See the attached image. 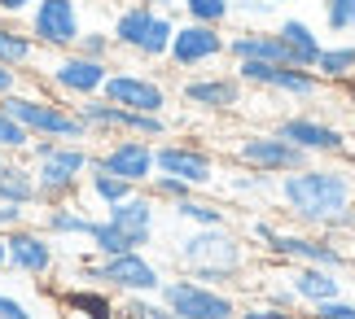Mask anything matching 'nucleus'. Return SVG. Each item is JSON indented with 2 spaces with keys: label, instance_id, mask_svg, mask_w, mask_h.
I'll return each mask as SVG.
<instances>
[{
  "label": "nucleus",
  "instance_id": "4be33fe9",
  "mask_svg": "<svg viewBox=\"0 0 355 319\" xmlns=\"http://www.w3.org/2000/svg\"><path fill=\"white\" fill-rule=\"evenodd\" d=\"M290 275V289L298 293V307H316V302H329V298H343L347 293V280L343 271L334 267H285Z\"/></svg>",
  "mask_w": 355,
  "mask_h": 319
},
{
  "label": "nucleus",
  "instance_id": "39448f33",
  "mask_svg": "<svg viewBox=\"0 0 355 319\" xmlns=\"http://www.w3.org/2000/svg\"><path fill=\"white\" fill-rule=\"evenodd\" d=\"M110 35H114V48L123 57L145 62V66H162L167 62V48H171V35H175V13L141 5V0H128V5L114 9Z\"/></svg>",
  "mask_w": 355,
  "mask_h": 319
},
{
  "label": "nucleus",
  "instance_id": "79ce46f5",
  "mask_svg": "<svg viewBox=\"0 0 355 319\" xmlns=\"http://www.w3.org/2000/svg\"><path fill=\"white\" fill-rule=\"evenodd\" d=\"M0 319H40L31 307H26L22 298H13V293H0Z\"/></svg>",
  "mask_w": 355,
  "mask_h": 319
},
{
  "label": "nucleus",
  "instance_id": "f3484780",
  "mask_svg": "<svg viewBox=\"0 0 355 319\" xmlns=\"http://www.w3.org/2000/svg\"><path fill=\"white\" fill-rule=\"evenodd\" d=\"M92 166L128 179V184H136V188H145L149 179L158 175L154 140H141V136H110L101 149H92Z\"/></svg>",
  "mask_w": 355,
  "mask_h": 319
},
{
  "label": "nucleus",
  "instance_id": "f704fd0d",
  "mask_svg": "<svg viewBox=\"0 0 355 319\" xmlns=\"http://www.w3.org/2000/svg\"><path fill=\"white\" fill-rule=\"evenodd\" d=\"M281 275H285V267H281ZM250 280H254V271H250ZM254 298L272 302V307H285V311H303L298 307V293L290 289V275L285 280H254Z\"/></svg>",
  "mask_w": 355,
  "mask_h": 319
},
{
  "label": "nucleus",
  "instance_id": "f03ea898",
  "mask_svg": "<svg viewBox=\"0 0 355 319\" xmlns=\"http://www.w3.org/2000/svg\"><path fill=\"white\" fill-rule=\"evenodd\" d=\"M171 262L202 284L237 289L254 271L259 258H254V245L233 228H189L171 245Z\"/></svg>",
  "mask_w": 355,
  "mask_h": 319
},
{
  "label": "nucleus",
  "instance_id": "c85d7f7f",
  "mask_svg": "<svg viewBox=\"0 0 355 319\" xmlns=\"http://www.w3.org/2000/svg\"><path fill=\"white\" fill-rule=\"evenodd\" d=\"M0 201H13V206H40V188H35V171L26 158H9L5 171H0Z\"/></svg>",
  "mask_w": 355,
  "mask_h": 319
},
{
  "label": "nucleus",
  "instance_id": "2eb2a0df",
  "mask_svg": "<svg viewBox=\"0 0 355 319\" xmlns=\"http://www.w3.org/2000/svg\"><path fill=\"white\" fill-rule=\"evenodd\" d=\"M22 26L31 31L40 53H66L75 48L79 31H84V0H35V9L22 18Z\"/></svg>",
  "mask_w": 355,
  "mask_h": 319
},
{
  "label": "nucleus",
  "instance_id": "9b49d317",
  "mask_svg": "<svg viewBox=\"0 0 355 319\" xmlns=\"http://www.w3.org/2000/svg\"><path fill=\"white\" fill-rule=\"evenodd\" d=\"M154 162H158L162 175L184 179V184L198 188V192H215V184H220V158H215V149L202 145L198 136H167V140H158Z\"/></svg>",
  "mask_w": 355,
  "mask_h": 319
},
{
  "label": "nucleus",
  "instance_id": "2f4dec72",
  "mask_svg": "<svg viewBox=\"0 0 355 319\" xmlns=\"http://www.w3.org/2000/svg\"><path fill=\"white\" fill-rule=\"evenodd\" d=\"M88 249H92V254H97V258H110V254H123V249H132L128 245V237H123V232L110 224V219H92V232H88Z\"/></svg>",
  "mask_w": 355,
  "mask_h": 319
},
{
  "label": "nucleus",
  "instance_id": "ddd939ff",
  "mask_svg": "<svg viewBox=\"0 0 355 319\" xmlns=\"http://www.w3.org/2000/svg\"><path fill=\"white\" fill-rule=\"evenodd\" d=\"M245 92L250 88H245L233 71H198V75H180L175 101H180L184 109H198V114L228 118V114H241Z\"/></svg>",
  "mask_w": 355,
  "mask_h": 319
},
{
  "label": "nucleus",
  "instance_id": "4c0bfd02",
  "mask_svg": "<svg viewBox=\"0 0 355 319\" xmlns=\"http://www.w3.org/2000/svg\"><path fill=\"white\" fill-rule=\"evenodd\" d=\"M303 319H355V298L343 293V298H329V302H316V307H307Z\"/></svg>",
  "mask_w": 355,
  "mask_h": 319
},
{
  "label": "nucleus",
  "instance_id": "a211bd4d",
  "mask_svg": "<svg viewBox=\"0 0 355 319\" xmlns=\"http://www.w3.org/2000/svg\"><path fill=\"white\" fill-rule=\"evenodd\" d=\"M5 254H9V271L26 275V280H49L58 271V241L40 224H22L5 232Z\"/></svg>",
  "mask_w": 355,
  "mask_h": 319
},
{
  "label": "nucleus",
  "instance_id": "c03bdc74",
  "mask_svg": "<svg viewBox=\"0 0 355 319\" xmlns=\"http://www.w3.org/2000/svg\"><path fill=\"white\" fill-rule=\"evenodd\" d=\"M22 83H26V75H22V71H13V66H5V62H0V96L18 92Z\"/></svg>",
  "mask_w": 355,
  "mask_h": 319
},
{
  "label": "nucleus",
  "instance_id": "72a5a7b5",
  "mask_svg": "<svg viewBox=\"0 0 355 319\" xmlns=\"http://www.w3.org/2000/svg\"><path fill=\"white\" fill-rule=\"evenodd\" d=\"M35 136L22 127L18 118L9 114L5 105H0V154H9V158H26V149H31Z\"/></svg>",
  "mask_w": 355,
  "mask_h": 319
},
{
  "label": "nucleus",
  "instance_id": "412c9836",
  "mask_svg": "<svg viewBox=\"0 0 355 319\" xmlns=\"http://www.w3.org/2000/svg\"><path fill=\"white\" fill-rule=\"evenodd\" d=\"M58 307H62V319H119V302L110 289L101 284H71L58 293Z\"/></svg>",
  "mask_w": 355,
  "mask_h": 319
},
{
  "label": "nucleus",
  "instance_id": "a878e982",
  "mask_svg": "<svg viewBox=\"0 0 355 319\" xmlns=\"http://www.w3.org/2000/svg\"><path fill=\"white\" fill-rule=\"evenodd\" d=\"M167 210L180 219L184 228H228V219H233V210H228V201L211 197V192H189L184 201L167 206Z\"/></svg>",
  "mask_w": 355,
  "mask_h": 319
},
{
  "label": "nucleus",
  "instance_id": "aec40b11",
  "mask_svg": "<svg viewBox=\"0 0 355 319\" xmlns=\"http://www.w3.org/2000/svg\"><path fill=\"white\" fill-rule=\"evenodd\" d=\"M228 62H277L290 66V53H285L281 35L272 26H241V31H228Z\"/></svg>",
  "mask_w": 355,
  "mask_h": 319
},
{
  "label": "nucleus",
  "instance_id": "20e7f679",
  "mask_svg": "<svg viewBox=\"0 0 355 319\" xmlns=\"http://www.w3.org/2000/svg\"><path fill=\"white\" fill-rule=\"evenodd\" d=\"M26 162L35 171L40 206H58V201H79L84 179L92 171V149L71 145V140H31Z\"/></svg>",
  "mask_w": 355,
  "mask_h": 319
},
{
  "label": "nucleus",
  "instance_id": "58836bf2",
  "mask_svg": "<svg viewBox=\"0 0 355 319\" xmlns=\"http://www.w3.org/2000/svg\"><path fill=\"white\" fill-rule=\"evenodd\" d=\"M237 319H303V311H285V307H272V302H241L237 307Z\"/></svg>",
  "mask_w": 355,
  "mask_h": 319
},
{
  "label": "nucleus",
  "instance_id": "423d86ee",
  "mask_svg": "<svg viewBox=\"0 0 355 319\" xmlns=\"http://www.w3.org/2000/svg\"><path fill=\"white\" fill-rule=\"evenodd\" d=\"M79 280L101 284L119 298H158L167 271L145 249H123V254H110V258H97V254L79 258Z\"/></svg>",
  "mask_w": 355,
  "mask_h": 319
},
{
  "label": "nucleus",
  "instance_id": "5701e85b",
  "mask_svg": "<svg viewBox=\"0 0 355 319\" xmlns=\"http://www.w3.org/2000/svg\"><path fill=\"white\" fill-rule=\"evenodd\" d=\"M40 228L49 232L53 241H88L92 232V215L79 201H58V206H40Z\"/></svg>",
  "mask_w": 355,
  "mask_h": 319
},
{
  "label": "nucleus",
  "instance_id": "de8ad7c7",
  "mask_svg": "<svg viewBox=\"0 0 355 319\" xmlns=\"http://www.w3.org/2000/svg\"><path fill=\"white\" fill-rule=\"evenodd\" d=\"M347 131H351V140H355V105H351V127Z\"/></svg>",
  "mask_w": 355,
  "mask_h": 319
},
{
  "label": "nucleus",
  "instance_id": "37998d69",
  "mask_svg": "<svg viewBox=\"0 0 355 319\" xmlns=\"http://www.w3.org/2000/svg\"><path fill=\"white\" fill-rule=\"evenodd\" d=\"M31 9H35V0H0V18H9V22H22Z\"/></svg>",
  "mask_w": 355,
  "mask_h": 319
},
{
  "label": "nucleus",
  "instance_id": "09e8293b",
  "mask_svg": "<svg viewBox=\"0 0 355 319\" xmlns=\"http://www.w3.org/2000/svg\"><path fill=\"white\" fill-rule=\"evenodd\" d=\"M5 162H9V154H0V171H5Z\"/></svg>",
  "mask_w": 355,
  "mask_h": 319
},
{
  "label": "nucleus",
  "instance_id": "a19ab883",
  "mask_svg": "<svg viewBox=\"0 0 355 319\" xmlns=\"http://www.w3.org/2000/svg\"><path fill=\"white\" fill-rule=\"evenodd\" d=\"M22 224H31V206H13V201H0V237L13 228H22Z\"/></svg>",
  "mask_w": 355,
  "mask_h": 319
},
{
  "label": "nucleus",
  "instance_id": "7ed1b4c3",
  "mask_svg": "<svg viewBox=\"0 0 355 319\" xmlns=\"http://www.w3.org/2000/svg\"><path fill=\"white\" fill-rule=\"evenodd\" d=\"M0 105H5L35 140H71V145L92 140V131L84 127L79 109L71 101H62V96H53L49 88H40V83H22L18 92L0 96Z\"/></svg>",
  "mask_w": 355,
  "mask_h": 319
},
{
  "label": "nucleus",
  "instance_id": "4468645a",
  "mask_svg": "<svg viewBox=\"0 0 355 319\" xmlns=\"http://www.w3.org/2000/svg\"><path fill=\"white\" fill-rule=\"evenodd\" d=\"M228 62V26H207V22H175L167 66L175 75H198L211 66Z\"/></svg>",
  "mask_w": 355,
  "mask_h": 319
},
{
  "label": "nucleus",
  "instance_id": "7c9ffc66",
  "mask_svg": "<svg viewBox=\"0 0 355 319\" xmlns=\"http://www.w3.org/2000/svg\"><path fill=\"white\" fill-rule=\"evenodd\" d=\"M175 9L184 13V22H207V26L233 22V0H180Z\"/></svg>",
  "mask_w": 355,
  "mask_h": 319
},
{
  "label": "nucleus",
  "instance_id": "f257e3e1",
  "mask_svg": "<svg viewBox=\"0 0 355 319\" xmlns=\"http://www.w3.org/2000/svg\"><path fill=\"white\" fill-rule=\"evenodd\" d=\"M281 219L298 228L329 232V237H355V162L347 158H324L307 162L298 171L277 175V192H272Z\"/></svg>",
  "mask_w": 355,
  "mask_h": 319
},
{
  "label": "nucleus",
  "instance_id": "393cba45",
  "mask_svg": "<svg viewBox=\"0 0 355 319\" xmlns=\"http://www.w3.org/2000/svg\"><path fill=\"white\" fill-rule=\"evenodd\" d=\"M272 31L281 35V44H285V53H290V66H316V57H320V48H324V39H320V31L311 26L307 18H281Z\"/></svg>",
  "mask_w": 355,
  "mask_h": 319
},
{
  "label": "nucleus",
  "instance_id": "e433bc0d",
  "mask_svg": "<svg viewBox=\"0 0 355 319\" xmlns=\"http://www.w3.org/2000/svg\"><path fill=\"white\" fill-rule=\"evenodd\" d=\"M145 188H149V197H154L158 206H175V201H184L189 192H198V188H189L184 179H175V175H162V171H158L154 179H149Z\"/></svg>",
  "mask_w": 355,
  "mask_h": 319
},
{
  "label": "nucleus",
  "instance_id": "bb28decb",
  "mask_svg": "<svg viewBox=\"0 0 355 319\" xmlns=\"http://www.w3.org/2000/svg\"><path fill=\"white\" fill-rule=\"evenodd\" d=\"M0 62L13 66V71H22V75H31L40 66V44L31 39V31H26L22 22L0 18Z\"/></svg>",
  "mask_w": 355,
  "mask_h": 319
},
{
  "label": "nucleus",
  "instance_id": "49530a36",
  "mask_svg": "<svg viewBox=\"0 0 355 319\" xmlns=\"http://www.w3.org/2000/svg\"><path fill=\"white\" fill-rule=\"evenodd\" d=\"M0 271H9V254H5V237H0Z\"/></svg>",
  "mask_w": 355,
  "mask_h": 319
},
{
  "label": "nucleus",
  "instance_id": "c9c22d12",
  "mask_svg": "<svg viewBox=\"0 0 355 319\" xmlns=\"http://www.w3.org/2000/svg\"><path fill=\"white\" fill-rule=\"evenodd\" d=\"M320 9L329 35H355V0H320Z\"/></svg>",
  "mask_w": 355,
  "mask_h": 319
},
{
  "label": "nucleus",
  "instance_id": "dca6fc26",
  "mask_svg": "<svg viewBox=\"0 0 355 319\" xmlns=\"http://www.w3.org/2000/svg\"><path fill=\"white\" fill-rule=\"evenodd\" d=\"M105 101H114L123 109H141V114H167L175 105V92L162 75H149L141 66H114L105 79Z\"/></svg>",
  "mask_w": 355,
  "mask_h": 319
},
{
  "label": "nucleus",
  "instance_id": "6e6552de",
  "mask_svg": "<svg viewBox=\"0 0 355 319\" xmlns=\"http://www.w3.org/2000/svg\"><path fill=\"white\" fill-rule=\"evenodd\" d=\"M233 75L254 92H268V96H281L290 105H320V96L329 92L316 71L307 66H277V62H233Z\"/></svg>",
  "mask_w": 355,
  "mask_h": 319
},
{
  "label": "nucleus",
  "instance_id": "a18cd8bd",
  "mask_svg": "<svg viewBox=\"0 0 355 319\" xmlns=\"http://www.w3.org/2000/svg\"><path fill=\"white\" fill-rule=\"evenodd\" d=\"M141 5H154V9H175L180 0H141Z\"/></svg>",
  "mask_w": 355,
  "mask_h": 319
},
{
  "label": "nucleus",
  "instance_id": "b1692460",
  "mask_svg": "<svg viewBox=\"0 0 355 319\" xmlns=\"http://www.w3.org/2000/svg\"><path fill=\"white\" fill-rule=\"evenodd\" d=\"M228 201L245 206V210H259V206H272V192H277V175H263V171H245V166H237V175H220V184Z\"/></svg>",
  "mask_w": 355,
  "mask_h": 319
},
{
  "label": "nucleus",
  "instance_id": "c756f323",
  "mask_svg": "<svg viewBox=\"0 0 355 319\" xmlns=\"http://www.w3.org/2000/svg\"><path fill=\"white\" fill-rule=\"evenodd\" d=\"M84 192H88V201H97L101 210H110V206H119V201H128V197H132L136 184H128V179H119V175L97 171V166H92L88 179H84Z\"/></svg>",
  "mask_w": 355,
  "mask_h": 319
},
{
  "label": "nucleus",
  "instance_id": "473e14b6",
  "mask_svg": "<svg viewBox=\"0 0 355 319\" xmlns=\"http://www.w3.org/2000/svg\"><path fill=\"white\" fill-rule=\"evenodd\" d=\"M75 53H84V57H97V62H114L119 48H114V35L110 26H84L75 39Z\"/></svg>",
  "mask_w": 355,
  "mask_h": 319
},
{
  "label": "nucleus",
  "instance_id": "8fccbe9b",
  "mask_svg": "<svg viewBox=\"0 0 355 319\" xmlns=\"http://www.w3.org/2000/svg\"><path fill=\"white\" fill-rule=\"evenodd\" d=\"M272 5H290V0H272Z\"/></svg>",
  "mask_w": 355,
  "mask_h": 319
},
{
  "label": "nucleus",
  "instance_id": "f8f14e48",
  "mask_svg": "<svg viewBox=\"0 0 355 319\" xmlns=\"http://www.w3.org/2000/svg\"><path fill=\"white\" fill-rule=\"evenodd\" d=\"M228 158H233V166H245V171H263V175H285V171H298V166L311 162L303 149L290 145L281 131H272V127H250V131L233 136V145H228Z\"/></svg>",
  "mask_w": 355,
  "mask_h": 319
},
{
  "label": "nucleus",
  "instance_id": "cd10ccee",
  "mask_svg": "<svg viewBox=\"0 0 355 319\" xmlns=\"http://www.w3.org/2000/svg\"><path fill=\"white\" fill-rule=\"evenodd\" d=\"M329 88H347L355 83V39H338V44H324L316 66H311Z\"/></svg>",
  "mask_w": 355,
  "mask_h": 319
},
{
  "label": "nucleus",
  "instance_id": "ea45409f",
  "mask_svg": "<svg viewBox=\"0 0 355 319\" xmlns=\"http://www.w3.org/2000/svg\"><path fill=\"white\" fill-rule=\"evenodd\" d=\"M272 13H277L272 0H233V18H245L250 26H268Z\"/></svg>",
  "mask_w": 355,
  "mask_h": 319
},
{
  "label": "nucleus",
  "instance_id": "9d476101",
  "mask_svg": "<svg viewBox=\"0 0 355 319\" xmlns=\"http://www.w3.org/2000/svg\"><path fill=\"white\" fill-rule=\"evenodd\" d=\"M158 302L180 319H237V289H220V284H202L193 275H167L158 289Z\"/></svg>",
  "mask_w": 355,
  "mask_h": 319
},
{
  "label": "nucleus",
  "instance_id": "0eeeda50",
  "mask_svg": "<svg viewBox=\"0 0 355 319\" xmlns=\"http://www.w3.org/2000/svg\"><path fill=\"white\" fill-rule=\"evenodd\" d=\"M110 71H114V62H97V57L66 48V53H49V62H40L26 79H35L40 88H49L53 96L75 105V101H88V96H101Z\"/></svg>",
  "mask_w": 355,
  "mask_h": 319
},
{
  "label": "nucleus",
  "instance_id": "6ab92c4d",
  "mask_svg": "<svg viewBox=\"0 0 355 319\" xmlns=\"http://www.w3.org/2000/svg\"><path fill=\"white\" fill-rule=\"evenodd\" d=\"M105 219H110L123 237H128L132 249H149V245H154V237H158V201L149 197V188H136L128 201L110 206Z\"/></svg>",
  "mask_w": 355,
  "mask_h": 319
},
{
  "label": "nucleus",
  "instance_id": "1a4fd4ad",
  "mask_svg": "<svg viewBox=\"0 0 355 319\" xmlns=\"http://www.w3.org/2000/svg\"><path fill=\"white\" fill-rule=\"evenodd\" d=\"M272 131H281L290 145H298L311 162H324V158H347L355 162V145H351V131L338 127V122L320 118L316 109H290L272 122Z\"/></svg>",
  "mask_w": 355,
  "mask_h": 319
}]
</instances>
